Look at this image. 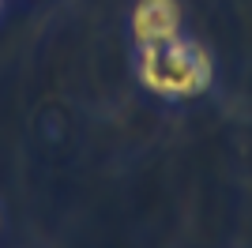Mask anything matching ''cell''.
Wrapping results in <instances>:
<instances>
[{
	"label": "cell",
	"instance_id": "1",
	"mask_svg": "<svg viewBox=\"0 0 252 248\" xmlns=\"http://www.w3.org/2000/svg\"><path fill=\"white\" fill-rule=\"evenodd\" d=\"M143 83L158 94H177V98H192V94L207 91L211 83V61L207 53L192 41L169 38L162 45H147L143 49Z\"/></svg>",
	"mask_w": 252,
	"mask_h": 248
},
{
	"label": "cell",
	"instance_id": "2",
	"mask_svg": "<svg viewBox=\"0 0 252 248\" xmlns=\"http://www.w3.org/2000/svg\"><path fill=\"white\" fill-rule=\"evenodd\" d=\"M177 23H181V15H177L173 0H139L136 15H132V31H136L139 49L177 38Z\"/></svg>",
	"mask_w": 252,
	"mask_h": 248
}]
</instances>
